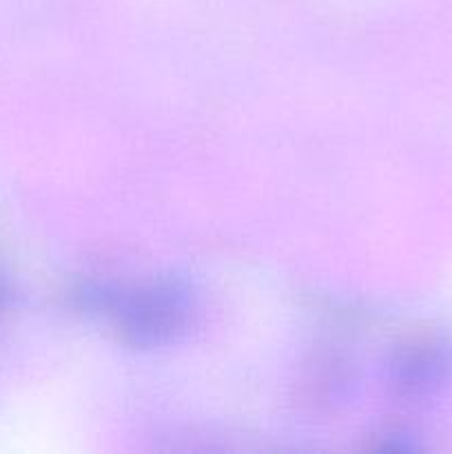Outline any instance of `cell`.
Here are the masks:
<instances>
[{"label": "cell", "instance_id": "1", "mask_svg": "<svg viewBox=\"0 0 452 454\" xmlns=\"http://www.w3.org/2000/svg\"><path fill=\"white\" fill-rule=\"evenodd\" d=\"M189 315L184 293L173 284L137 288L118 306V328L133 344H160L182 331Z\"/></svg>", "mask_w": 452, "mask_h": 454}, {"label": "cell", "instance_id": "2", "mask_svg": "<svg viewBox=\"0 0 452 454\" xmlns=\"http://www.w3.org/2000/svg\"><path fill=\"white\" fill-rule=\"evenodd\" d=\"M450 355L439 344H419L399 366V384L408 393H424L448 375Z\"/></svg>", "mask_w": 452, "mask_h": 454}]
</instances>
